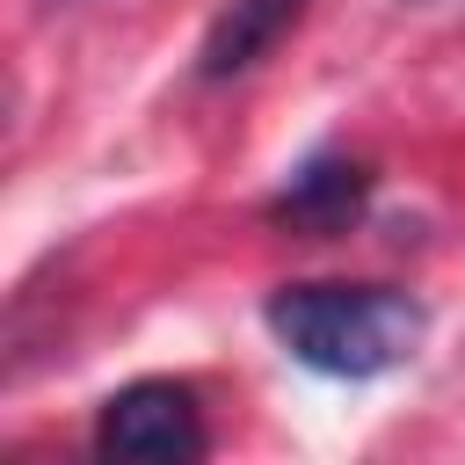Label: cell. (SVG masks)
Masks as SVG:
<instances>
[{
  "instance_id": "obj_3",
  "label": "cell",
  "mask_w": 465,
  "mask_h": 465,
  "mask_svg": "<svg viewBox=\"0 0 465 465\" xmlns=\"http://www.w3.org/2000/svg\"><path fill=\"white\" fill-rule=\"evenodd\" d=\"M371 203V167L349 153H312L276 196H269V225L298 232V240H334L363 218Z\"/></svg>"
},
{
  "instance_id": "obj_1",
  "label": "cell",
  "mask_w": 465,
  "mask_h": 465,
  "mask_svg": "<svg viewBox=\"0 0 465 465\" xmlns=\"http://www.w3.org/2000/svg\"><path fill=\"white\" fill-rule=\"evenodd\" d=\"M262 320L283 341V356L320 378H385L429 334L421 298L392 283H283L269 291Z\"/></svg>"
},
{
  "instance_id": "obj_4",
  "label": "cell",
  "mask_w": 465,
  "mask_h": 465,
  "mask_svg": "<svg viewBox=\"0 0 465 465\" xmlns=\"http://www.w3.org/2000/svg\"><path fill=\"white\" fill-rule=\"evenodd\" d=\"M305 0H225L203 29V51H196V73L203 80H240L247 65H262L291 29H298Z\"/></svg>"
},
{
  "instance_id": "obj_2",
  "label": "cell",
  "mask_w": 465,
  "mask_h": 465,
  "mask_svg": "<svg viewBox=\"0 0 465 465\" xmlns=\"http://www.w3.org/2000/svg\"><path fill=\"white\" fill-rule=\"evenodd\" d=\"M94 450L102 458H203L211 450V429H203V407L182 378H138L124 392L102 400L94 414Z\"/></svg>"
}]
</instances>
